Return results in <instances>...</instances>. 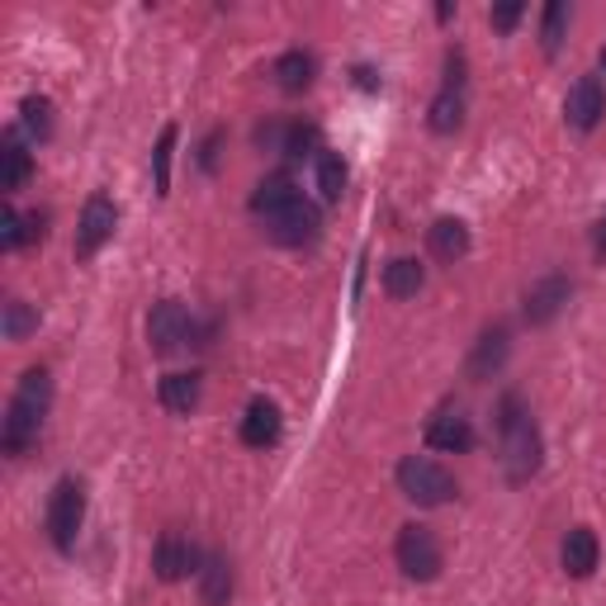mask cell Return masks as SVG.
Wrapping results in <instances>:
<instances>
[{
	"mask_svg": "<svg viewBox=\"0 0 606 606\" xmlns=\"http://www.w3.org/2000/svg\"><path fill=\"white\" fill-rule=\"evenodd\" d=\"M47 408H53V375H47L43 365H34V370L20 375V385L10 393V408H6V422H0L6 455H24L29 445H39Z\"/></svg>",
	"mask_w": 606,
	"mask_h": 606,
	"instance_id": "1",
	"label": "cell"
},
{
	"mask_svg": "<svg viewBox=\"0 0 606 606\" xmlns=\"http://www.w3.org/2000/svg\"><path fill=\"white\" fill-rule=\"evenodd\" d=\"M498 436H502V469L512 484L540 474V455H545V441H540V426L531 418L521 393H502L498 398Z\"/></svg>",
	"mask_w": 606,
	"mask_h": 606,
	"instance_id": "2",
	"label": "cell"
},
{
	"mask_svg": "<svg viewBox=\"0 0 606 606\" xmlns=\"http://www.w3.org/2000/svg\"><path fill=\"white\" fill-rule=\"evenodd\" d=\"M398 493L412 507H445L455 498V474L432 455H403L398 459Z\"/></svg>",
	"mask_w": 606,
	"mask_h": 606,
	"instance_id": "3",
	"label": "cell"
},
{
	"mask_svg": "<svg viewBox=\"0 0 606 606\" xmlns=\"http://www.w3.org/2000/svg\"><path fill=\"white\" fill-rule=\"evenodd\" d=\"M393 560H398V569H403V578H412V583H436L441 569H445L436 531H432V526H418V521H408L403 531H398Z\"/></svg>",
	"mask_w": 606,
	"mask_h": 606,
	"instance_id": "4",
	"label": "cell"
},
{
	"mask_svg": "<svg viewBox=\"0 0 606 606\" xmlns=\"http://www.w3.org/2000/svg\"><path fill=\"white\" fill-rule=\"evenodd\" d=\"M82 521H86V488L82 478H62L53 488V498H47V540L72 554L76 550V535H82Z\"/></svg>",
	"mask_w": 606,
	"mask_h": 606,
	"instance_id": "5",
	"label": "cell"
},
{
	"mask_svg": "<svg viewBox=\"0 0 606 606\" xmlns=\"http://www.w3.org/2000/svg\"><path fill=\"white\" fill-rule=\"evenodd\" d=\"M190 337H195V317H190V309L181 299H162L152 303L148 313V346L152 356H175Z\"/></svg>",
	"mask_w": 606,
	"mask_h": 606,
	"instance_id": "6",
	"label": "cell"
},
{
	"mask_svg": "<svg viewBox=\"0 0 606 606\" xmlns=\"http://www.w3.org/2000/svg\"><path fill=\"white\" fill-rule=\"evenodd\" d=\"M204 564V550L190 540L181 526H171V531H162V540H156V550H152V573L162 583H185L190 573H199Z\"/></svg>",
	"mask_w": 606,
	"mask_h": 606,
	"instance_id": "7",
	"label": "cell"
},
{
	"mask_svg": "<svg viewBox=\"0 0 606 606\" xmlns=\"http://www.w3.org/2000/svg\"><path fill=\"white\" fill-rule=\"evenodd\" d=\"M317 232H323V214H317L313 199H294L290 209L266 218V237L280 247H309V242H317Z\"/></svg>",
	"mask_w": 606,
	"mask_h": 606,
	"instance_id": "8",
	"label": "cell"
},
{
	"mask_svg": "<svg viewBox=\"0 0 606 606\" xmlns=\"http://www.w3.org/2000/svg\"><path fill=\"white\" fill-rule=\"evenodd\" d=\"M119 228V209H115V199L109 195H90L82 204V218H76V257L90 261L95 251H100L109 237H115Z\"/></svg>",
	"mask_w": 606,
	"mask_h": 606,
	"instance_id": "9",
	"label": "cell"
},
{
	"mask_svg": "<svg viewBox=\"0 0 606 606\" xmlns=\"http://www.w3.org/2000/svg\"><path fill=\"white\" fill-rule=\"evenodd\" d=\"M569 299H573V280L554 270V275H540L531 290H526L521 313H526V323H531V327H545V323H554V317L564 313Z\"/></svg>",
	"mask_w": 606,
	"mask_h": 606,
	"instance_id": "10",
	"label": "cell"
},
{
	"mask_svg": "<svg viewBox=\"0 0 606 606\" xmlns=\"http://www.w3.org/2000/svg\"><path fill=\"white\" fill-rule=\"evenodd\" d=\"M606 115V90H602V76H578L564 95V123L573 133H593Z\"/></svg>",
	"mask_w": 606,
	"mask_h": 606,
	"instance_id": "11",
	"label": "cell"
},
{
	"mask_svg": "<svg viewBox=\"0 0 606 606\" xmlns=\"http://www.w3.org/2000/svg\"><path fill=\"white\" fill-rule=\"evenodd\" d=\"M507 350H512V332H507L502 323H493V327H484V337L474 342V350H469V379L474 385H484V379H493L507 365Z\"/></svg>",
	"mask_w": 606,
	"mask_h": 606,
	"instance_id": "12",
	"label": "cell"
},
{
	"mask_svg": "<svg viewBox=\"0 0 606 606\" xmlns=\"http://www.w3.org/2000/svg\"><path fill=\"white\" fill-rule=\"evenodd\" d=\"M560 564H564L569 578H593L597 564H602V540H597L593 526H573V531L564 535Z\"/></svg>",
	"mask_w": 606,
	"mask_h": 606,
	"instance_id": "13",
	"label": "cell"
},
{
	"mask_svg": "<svg viewBox=\"0 0 606 606\" xmlns=\"http://www.w3.org/2000/svg\"><path fill=\"white\" fill-rule=\"evenodd\" d=\"M426 445L441 455H465V451H474V422L465 412H436V418L426 422Z\"/></svg>",
	"mask_w": 606,
	"mask_h": 606,
	"instance_id": "14",
	"label": "cell"
},
{
	"mask_svg": "<svg viewBox=\"0 0 606 606\" xmlns=\"http://www.w3.org/2000/svg\"><path fill=\"white\" fill-rule=\"evenodd\" d=\"M280 432H284L280 408L270 403V398H251L247 418H242V445H251V451H266V445L280 441Z\"/></svg>",
	"mask_w": 606,
	"mask_h": 606,
	"instance_id": "15",
	"label": "cell"
},
{
	"mask_svg": "<svg viewBox=\"0 0 606 606\" xmlns=\"http://www.w3.org/2000/svg\"><path fill=\"white\" fill-rule=\"evenodd\" d=\"M294 199H303V190L294 185V175H290V171H275V175H266V181L257 185V195H251V214L266 223L270 214L290 209Z\"/></svg>",
	"mask_w": 606,
	"mask_h": 606,
	"instance_id": "16",
	"label": "cell"
},
{
	"mask_svg": "<svg viewBox=\"0 0 606 606\" xmlns=\"http://www.w3.org/2000/svg\"><path fill=\"white\" fill-rule=\"evenodd\" d=\"M199 602L204 606H228L232 602V564H228V554H204V564H199Z\"/></svg>",
	"mask_w": 606,
	"mask_h": 606,
	"instance_id": "17",
	"label": "cell"
},
{
	"mask_svg": "<svg viewBox=\"0 0 606 606\" xmlns=\"http://www.w3.org/2000/svg\"><path fill=\"white\" fill-rule=\"evenodd\" d=\"M199 393H204V385H199V375L195 370H175V375H162V385H156V398H162V408L166 412H175V418H190V412L199 408Z\"/></svg>",
	"mask_w": 606,
	"mask_h": 606,
	"instance_id": "18",
	"label": "cell"
},
{
	"mask_svg": "<svg viewBox=\"0 0 606 606\" xmlns=\"http://www.w3.org/2000/svg\"><path fill=\"white\" fill-rule=\"evenodd\" d=\"M270 76H275V86L284 95H303V90L313 86V76H317V62H313V53H303V47H290V53L275 57Z\"/></svg>",
	"mask_w": 606,
	"mask_h": 606,
	"instance_id": "19",
	"label": "cell"
},
{
	"mask_svg": "<svg viewBox=\"0 0 606 606\" xmlns=\"http://www.w3.org/2000/svg\"><path fill=\"white\" fill-rule=\"evenodd\" d=\"M426 247H432L436 261H451V266H455V261L469 251V228H465V218H451V214L436 218L432 228H426Z\"/></svg>",
	"mask_w": 606,
	"mask_h": 606,
	"instance_id": "20",
	"label": "cell"
},
{
	"mask_svg": "<svg viewBox=\"0 0 606 606\" xmlns=\"http://www.w3.org/2000/svg\"><path fill=\"white\" fill-rule=\"evenodd\" d=\"M29 175H34V156H29L20 133H6V142H0V190L14 195L29 185Z\"/></svg>",
	"mask_w": 606,
	"mask_h": 606,
	"instance_id": "21",
	"label": "cell"
},
{
	"mask_svg": "<svg viewBox=\"0 0 606 606\" xmlns=\"http://www.w3.org/2000/svg\"><path fill=\"white\" fill-rule=\"evenodd\" d=\"M426 284V266L418 257H393L385 266V294L389 299H418Z\"/></svg>",
	"mask_w": 606,
	"mask_h": 606,
	"instance_id": "22",
	"label": "cell"
},
{
	"mask_svg": "<svg viewBox=\"0 0 606 606\" xmlns=\"http://www.w3.org/2000/svg\"><path fill=\"white\" fill-rule=\"evenodd\" d=\"M426 123H432V133H455L459 123H465V90L441 86L432 109H426Z\"/></svg>",
	"mask_w": 606,
	"mask_h": 606,
	"instance_id": "23",
	"label": "cell"
},
{
	"mask_svg": "<svg viewBox=\"0 0 606 606\" xmlns=\"http://www.w3.org/2000/svg\"><path fill=\"white\" fill-rule=\"evenodd\" d=\"M317 195H323L327 204H337L346 195V162L342 152H317Z\"/></svg>",
	"mask_w": 606,
	"mask_h": 606,
	"instance_id": "24",
	"label": "cell"
},
{
	"mask_svg": "<svg viewBox=\"0 0 606 606\" xmlns=\"http://www.w3.org/2000/svg\"><path fill=\"white\" fill-rule=\"evenodd\" d=\"M20 129L34 142L53 138V100H47V95H29V100L20 105Z\"/></svg>",
	"mask_w": 606,
	"mask_h": 606,
	"instance_id": "25",
	"label": "cell"
},
{
	"mask_svg": "<svg viewBox=\"0 0 606 606\" xmlns=\"http://www.w3.org/2000/svg\"><path fill=\"white\" fill-rule=\"evenodd\" d=\"M0 332L6 342H24L39 332V309H29L24 299H6V313H0Z\"/></svg>",
	"mask_w": 606,
	"mask_h": 606,
	"instance_id": "26",
	"label": "cell"
},
{
	"mask_svg": "<svg viewBox=\"0 0 606 606\" xmlns=\"http://www.w3.org/2000/svg\"><path fill=\"white\" fill-rule=\"evenodd\" d=\"M564 34H569V6L564 0H550L545 14H540V47H545V57L560 53Z\"/></svg>",
	"mask_w": 606,
	"mask_h": 606,
	"instance_id": "27",
	"label": "cell"
},
{
	"mask_svg": "<svg viewBox=\"0 0 606 606\" xmlns=\"http://www.w3.org/2000/svg\"><path fill=\"white\" fill-rule=\"evenodd\" d=\"M175 123H166L162 138H156L152 148V175H156V195H171V152H175Z\"/></svg>",
	"mask_w": 606,
	"mask_h": 606,
	"instance_id": "28",
	"label": "cell"
},
{
	"mask_svg": "<svg viewBox=\"0 0 606 606\" xmlns=\"http://www.w3.org/2000/svg\"><path fill=\"white\" fill-rule=\"evenodd\" d=\"M20 247H29L24 242V214L14 209V204H6V209H0V251H20Z\"/></svg>",
	"mask_w": 606,
	"mask_h": 606,
	"instance_id": "29",
	"label": "cell"
},
{
	"mask_svg": "<svg viewBox=\"0 0 606 606\" xmlns=\"http://www.w3.org/2000/svg\"><path fill=\"white\" fill-rule=\"evenodd\" d=\"M317 129L313 123H290V138H284V156H313L317 162Z\"/></svg>",
	"mask_w": 606,
	"mask_h": 606,
	"instance_id": "30",
	"label": "cell"
},
{
	"mask_svg": "<svg viewBox=\"0 0 606 606\" xmlns=\"http://www.w3.org/2000/svg\"><path fill=\"white\" fill-rule=\"evenodd\" d=\"M521 14H526L521 0H507V6H493V10H488V24L498 29V34H512V29L521 24Z\"/></svg>",
	"mask_w": 606,
	"mask_h": 606,
	"instance_id": "31",
	"label": "cell"
},
{
	"mask_svg": "<svg viewBox=\"0 0 606 606\" xmlns=\"http://www.w3.org/2000/svg\"><path fill=\"white\" fill-rule=\"evenodd\" d=\"M43 228H47L43 214H24V242H43Z\"/></svg>",
	"mask_w": 606,
	"mask_h": 606,
	"instance_id": "32",
	"label": "cell"
},
{
	"mask_svg": "<svg viewBox=\"0 0 606 606\" xmlns=\"http://www.w3.org/2000/svg\"><path fill=\"white\" fill-rule=\"evenodd\" d=\"M218 142H223V133H209V138H204V152H199V166H204V171H214V156H218Z\"/></svg>",
	"mask_w": 606,
	"mask_h": 606,
	"instance_id": "33",
	"label": "cell"
},
{
	"mask_svg": "<svg viewBox=\"0 0 606 606\" xmlns=\"http://www.w3.org/2000/svg\"><path fill=\"white\" fill-rule=\"evenodd\" d=\"M356 86H365V90H375L379 82H375V72L370 67H356Z\"/></svg>",
	"mask_w": 606,
	"mask_h": 606,
	"instance_id": "34",
	"label": "cell"
},
{
	"mask_svg": "<svg viewBox=\"0 0 606 606\" xmlns=\"http://www.w3.org/2000/svg\"><path fill=\"white\" fill-rule=\"evenodd\" d=\"M593 247H597V261H606V218L597 223V242Z\"/></svg>",
	"mask_w": 606,
	"mask_h": 606,
	"instance_id": "35",
	"label": "cell"
},
{
	"mask_svg": "<svg viewBox=\"0 0 606 606\" xmlns=\"http://www.w3.org/2000/svg\"><path fill=\"white\" fill-rule=\"evenodd\" d=\"M597 67H602V76H606V47H602V53H597Z\"/></svg>",
	"mask_w": 606,
	"mask_h": 606,
	"instance_id": "36",
	"label": "cell"
}]
</instances>
